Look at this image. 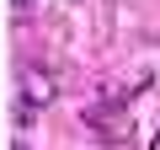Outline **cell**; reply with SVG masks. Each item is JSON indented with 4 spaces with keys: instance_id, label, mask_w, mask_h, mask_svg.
Wrapping results in <instances>:
<instances>
[{
    "instance_id": "cell-1",
    "label": "cell",
    "mask_w": 160,
    "mask_h": 150,
    "mask_svg": "<svg viewBox=\"0 0 160 150\" xmlns=\"http://www.w3.org/2000/svg\"><path fill=\"white\" fill-rule=\"evenodd\" d=\"M22 91H27V107H43V102H53V81L43 70H27L22 75Z\"/></svg>"
},
{
    "instance_id": "cell-2",
    "label": "cell",
    "mask_w": 160,
    "mask_h": 150,
    "mask_svg": "<svg viewBox=\"0 0 160 150\" xmlns=\"http://www.w3.org/2000/svg\"><path fill=\"white\" fill-rule=\"evenodd\" d=\"M149 150H160V129H155V139H149Z\"/></svg>"
},
{
    "instance_id": "cell-3",
    "label": "cell",
    "mask_w": 160,
    "mask_h": 150,
    "mask_svg": "<svg viewBox=\"0 0 160 150\" xmlns=\"http://www.w3.org/2000/svg\"><path fill=\"white\" fill-rule=\"evenodd\" d=\"M16 6H27V0H16Z\"/></svg>"
}]
</instances>
